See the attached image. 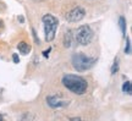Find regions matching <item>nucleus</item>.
Masks as SVG:
<instances>
[{
    "label": "nucleus",
    "mask_w": 132,
    "mask_h": 121,
    "mask_svg": "<svg viewBox=\"0 0 132 121\" xmlns=\"http://www.w3.org/2000/svg\"><path fill=\"white\" fill-rule=\"evenodd\" d=\"M62 84L75 94H83L87 89V81L76 75H65L62 77Z\"/></svg>",
    "instance_id": "f257e3e1"
},
{
    "label": "nucleus",
    "mask_w": 132,
    "mask_h": 121,
    "mask_svg": "<svg viewBox=\"0 0 132 121\" xmlns=\"http://www.w3.org/2000/svg\"><path fill=\"white\" fill-rule=\"evenodd\" d=\"M42 21L44 23V32H45V41L47 42H52L53 39L55 38V32H56L57 25H59V21H57L56 17H54L53 15H44L42 17Z\"/></svg>",
    "instance_id": "f03ea898"
},
{
    "label": "nucleus",
    "mask_w": 132,
    "mask_h": 121,
    "mask_svg": "<svg viewBox=\"0 0 132 121\" xmlns=\"http://www.w3.org/2000/svg\"><path fill=\"white\" fill-rule=\"evenodd\" d=\"M95 59L88 58L83 54H75L72 56V66L77 71H86L89 70L92 66L94 65Z\"/></svg>",
    "instance_id": "7ed1b4c3"
},
{
    "label": "nucleus",
    "mask_w": 132,
    "mask_h": 121,
    "mask_svg": "<svg viewBox=\"0 0 132 121\" xmlns=\"http://www.w3.org/2000/svg\"><path fill=\"white\" fill-rule=\"evenodd\" d=\"M92 38H93V32H92L89 26H81V27L77 28L75 34V39L80 45L89 44Z\"/></svg>",
    "instance_id": "20e7f679"
},
{
    "label": "nucleus",
    "mask_w": 132,
    "mask_h": 121,
    "mask_svg": "<svg viewBox=\"0 0 132 121\" xmlns=\"http://www.w3.org/2000/svg\"><path fill=\"white\" fill-rule=\"evenodd\" d=\"M86 15V11L83 7H80V6H77L75 9H72L70 12H67L66 15V20L69 21V22H78L81 20L85 17Z\"/></svg>",
    "instance_id": "39448f33"
},
{
    "label": "nucleus",
    "mask_w": 132,
    "mask_h": 121,
    "mask_svg": "<svg viewBox=\"0 0 132 121\" xmlns=\"http://www.w3.org/2000/svg\"><path fill=\"white\" fill-rule=\"evenodd\" d=\"M47 103L48 105L53 109H56V108H62L69 105L70 102L66 100V99H62L61 97H56V95H49L47 97Z\"/></svg>",
    "instance_id": "423d86ee"
},
{
    "label": "nucleus",
    "mask_w": 132,
    "mask_h": 121,
    "mask_svg": "<svg viewBox=\"0 0 132 121\" xmlns=\"http://www.w3.org/2000/svg\"><path fill=\"white\" fill-rule=\"evenodd\" d=\"M17 49L20 50V53H22V54H28L29 50H31V47L28 45V43L26 42H20L19 45H17Z\"/></svg>",
    "instance_id": "0eeeda50"
},
{
    "label": "nucleus",
    "mask_w": 132,
    "mask_h": 121,
    "mask_svg": "<svg viewBox=\"0 0 132 121\" xmlns=\"http://www.w3.org/2000/svg\"><path fill=\"white\" fill-rule=\"evenodd\" d=\"M119 26L121 28V32H122L123 37H126V20H125V17H122V16L119 19Z\"/></svg>",
    "instance_id": "6e6552de"
},
{
    "label": "nucleus",
    "mask_w": 132,
    "mask_h": 121,
    "mask_svg": "<svg viewBox=\"0 0 132 121\" xmlns=\"http://www.w3.org/2000/svg\"><path fill=\"white\" fill-rule=\"evenodd\" d=\"M122 91L125 92V93L131 94V82H130V81H126V82L123 83V86H122Z\"/></svg>",
    "instance_id": "1a4fd4ad"
},
{
    "label": "nucleus",
    "mask_w": 132,
    "mask_h": 121,
    "mask_svg": "<svg viewBox=\"0 0 132 121\" xmlns=\"http://www.w3.org/2000/svg\"><path fill=\"white\" fill-rule=\"evenodd\" d=\"M64 45H65L66 48H69L71 47V33L70 31L66 33V36H65V41H64Z\"/></svg>",
    "instance_id": "9d476101"
},
{
    "label": "nucleus",
    "mask_w": 132,
    "mask_h": 121,
    "mask_svg": "<svg viewBox=\"0 0 132 121\" xmlns=\"http://www.w3.org/2000/svg\"><path fill=\"white\" fill-rule=\"evenodd\" d=\"M118 70H119V59L116 58V59L114 60V65H113V67H111V75H115L118 72Z\"/></svg>",
    "instance_id": "9b49d317"
},
{
    "label": "nucleus",
    "mask_w": 132,
    "mask_h": 121,
    "mask_svg": "<svg viewBox=\"0 0 132 121\" xmlns=\"http://www.w3.org/2000/svg\"><path fill=\"white\" fill-rule=\"evenodd\" d=\"M125 53H126V54H131V41H130V38L126 39V48H125Z\"/></svg>",
    "instance_id": "f8f14e48"
},
{
    "label": "nucleus",
    "mask_w": 132,
    "mask_h": 121,
    "mask_svg": "<svg viewBox=\"0 0 132 121\" xmlns=\"http://www.w3.org/2000/svg\"><path fill=\"white\" fill-rule=\"evenodd\" d=\"M12 60H14L15 64H19V62H20V58H19V55H17V54H14V55H12Z\"/></svg>",
    "instance_id": "ddd939ff"
},
{
    "label": "nucleus",
    "mask_w": 132,
    "mask_h": 121,
    "mask_svg": "<svg viewBox=\"0 0 132 121\" xmlns=\"http://www.w3.org/2000/svg\"><path fill=\"white\" fill-rule=\"evenodd\" d=\"M50 50H52L50 48H49L48 50H44V51H43V56H45V58H48V56H49V53H50Z\"/></svg>",
    "instance_id": "4468645a"
},
{
    "label": "nucleus",
    "mask_w": 132,
    "mask_h": 121,
    "mask_svg": "<svg viewBox=\"0 0 132 121\" xmlns=\"http://www.w3.org/2000/svg\"><path fill=\"white\" fill-rule=\"evenodd\" d=\"M20 21H21V22L23 23V21H24V20H23V17H22V16H20Z\"/></svg>",
    "instance_id": "2eb2a0df"
},
{
    "label": "nucleus",
    "mask_w": 132,
    "mask_h": 121,
    "mask_svg": "<svg viewBox=\"0 0 132 121\" xmlns=\"http://www.w3.org/2000/svg\"><path fill=\"white\" fill-rule=\"evenodd\" d=\"M0 23H1V21H0Z\"/></svg>",
    "instance_id": "dca6fc26"
}]
</instances>
